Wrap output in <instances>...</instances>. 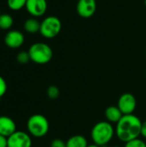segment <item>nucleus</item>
<instances>
[{"label":"nucleus","mask_w":146,"mask_h":147,"mask_svg":"<svg viewBox=\"0 0 146 147\" xmlns=\"http://www.w3.org/2000/svg\"><path fill=\"white\" fill-rule=\"evenodd\" d=\"M141 125V120L135 115H124L116 123L115 134L120 141L126 143L139 138L140 135Z\"/></svg>","instance_id":"f257e3e1"},{"label":"nucleus","mask_w":146,"mask_h":147,"mask_svg":"<svg viewBox=\"0 0 146 147\" xmlns=\"http://www.w3.org/2000/svg\"><path fill=\"white\" fill-rule=\"evenodd\" d=\"M90 134L94 144L101 147L106 146L115 134V128L107 121H99L94 125Z\"/></svg>","instance_id":"f03ea898"},{"label":"nucleus","mask_w":146,"mask_h":147,"mask_svg":"<svg viewBox=\"0 0 146 147\" xmlns=\"http://www.w3.org/2000/svg\"><path fill=\"white\" fill-rule=\"evenodd\" d=\"M30 59L39 65H44L51 61L52 58V50L51 47L44 42H36L30 46L28 49Z\"/></svg>","instance_id":"7ed1b4c3"},{"label":"nucleus","mask_w":146,"mask_h":147,"mask_svg":"<svg viewBox=\"0 0 146 147\" xmlns=\"http://www.w3.org/2000/svg\"><path fill=\"white\" fill-rule=\"evenodd\" d=\"M27 128L30 135L35 138H41L47 134L49 131V122L44 115L35 114L28 118Z\"/></svg>","instance_id":"20e7f679"},{"label":"nucleus","mask_w":146,"mask_h":147,"mask_svg":"<svg viewBox=\"0 0 146 147\" xmlns=\"http://www.w3.org/2000/svg\"><path fill=\"white\" fill-rule=\"evenodd\" d=\"M62 28V23L59 17L54 16H46L40 22V34L46 39H52L59 35Z\"/></svg>","instance_id":"39448f33"},{"label":"nucleus","mask_w":146,"mask_h":147,"mask_svg":"<svg viewBox=\"0 0 146 147\" xmlns=\"http://www.w3.org/2000/svg\"><path fill=\"white\" fill-rule=\"evenodd\" d=\"M117 106L123 115H132L136 109L137 100L133 94L124 93L120 96Z\"/></svg>","instance_id":"423d86ee"},{"label":"nucleus","mask_w":146,"mask_h":147,"mask_svg":"<svg viewBox=\"0 0 146 147\" xmlns=\"http://www.w3.org/2000/svg\"><path fill=\"white\" fill-rule=\"evenodd\" d=\"M32 140L30 134L22 131H15L8 137V147H31Z\"/></svg>","instance_id":"0eeeda50"},{"label":"nucleus","mask_w":146,"mask_h":147,"mask_svg":"<svg viewBox=\"0 0 146 147\" xmlns=\"http://www.w3.org/2000/svg\"><path fill=\"white\" fill-rule=\"evenodd\" d=\"M25 8L33 17H40L46 12L47 2L46 0H27Z\"/></svg>","instance_id":"6e6552de"},{"label":"nucleus","mask_w":146,"mask_h":147,"mask_svg":"<svg viewBox=\"0 0 146 147\" xmlns=\"http://www.w3.org/2000/svg\"><path fill=\"white\" fill-rule=\"evenodd\" d=\"M96 0H78L77 3V12L83 18L91 17L96 11Z\"/></svg>","instance_id":"1a4fd4ad"},{"label":"nucleus","mask_w":146,"mask_h":147,"mask_svg":"<svg viewBox=\"0 0 146 147\" xmlns=\"http://www.w3.org/2000/svg\"><path fill=\"white\" fill-rule=\"evenodd\" d=\"M24 34L18 30H9L4 36V43L9 48H18L24 43Z\"/></svg>","instance_id":"9d476101"},{"label":"nucleus","mask_w":146,"mask_h":147,"mask_svg":"<svg viewBox=\"0 0 146 147\" xmlns=\"http://www.w3.org/2000/svg\"><path fill=\"white\" fill-rule=\"evenodd\" d=\"M16 131V126L14 120L9 116H0V134L9 137Z\"/></svg>","instance_id":"9b49d317"},{"label":"nucleus","mask_w":146,"mask_h":147,"mask_svg":"<svg viewBox=\"0 0 146 147\" xmlns=\"http://www.w3.org/2000/svg\"><path fill=\"white\" fill-rule=\"evenodd\" d=\"M123 115L118 106H109L105 110V117L110 123H117Z\"/></svg>","instance_id":"f8f14e48"},{"label":"nucleus","mask_w":146,"mask_h":147,"mask_svg":"<svg viewBox=\"0 0 146 147\" xmlns=\"http://www.w3.org/2000/svg\"><path fill=\"white\" fill-rule=\"evenodd\" d=\"M88 145L87 139L80 134L73 135L66 141V147H87Z\"/></svg>","instance_id":"ddd939ff"},{"label":"nucleus","mask_w":146,"mask_h":147,"mask_svg":"<svg viewBox=\"0 0 146 147\" xmlns=\"http://www.w3.org/2000/svg\"><path fill=\"white\" fill-rule=\"evenodd\" d=\"M23 27L26 32L29 34H35L37 32H40V22L35 17H31L25 21Z\"/></svg>","instance_id":"4468645a"},{"label":"nucleus","mask_w":146,"mask_h":147,"mask_svg":"<svg viewBox=\"0 0 146 147\" xmlns=\"http://www.w3.org/2000/svg\"><path fill=\"white\" fill-rule=\"evenodd\" d=\"M14 23L13 17L9 14H1L0 15V29L8 30L9 29Z\"/></svg>","instance_id":"2eb2a0df"},{"label":"nucleus","mask_w":146,"mask_h":147,"mask_svg":"<svg viewBox=\"0 0 146 147\" xmlns=\"http://www.w3.org/2000/svg\"><path fill=\"white\" fill-rule=\"evenodd\" d=\"M27 0H7V5L11 10H20L26 6Z\"/></svg>","instance_id":"dca6fc26"},{"label":"nucleus","mask_w":146,"mask_h":147,"mask_svg":"<svg viewBox=\"0 0 146 147\" xmlns=\"http://www.w3.org/2000/svg\"><path fill=\"white\" fill-rule=\"evenodd\" d=\"M16 60L18 63H20L22 65L27 64L29 60H31L28 52H25V51L20 52L16 56Z\"/></svg>","instance_id":"f3484780"},{"label":"nucleus","mask_w":146,"mask_h":147,"mask_svg":"<svg viewBox=\"0 0 146 147\" xmlns=\"http://www.w3.org/2000/svg\"><path fill=\"white\" fill-rule=\"evenodd\" d=\"M46 94L50 99H56L59 96V90L58 87H56L54 85H51L47 88Z\"/></svg>","instance_id":"a211bd4d"},{"label":"nucleus","mask_w":146,"mask_h":147,"mask_svg":"<svg viewBox=\"0 0 146 147\" xmlns=\"http://www.w3.org/2000/svg\"><path fill=\"white\" fill-rule=\"evenodd\" d=\"M124 147H146V143L144 140L138 138L126 142Z\"/></svg>","instance_id":"6ab92c4d"},{"label":"nucleus","mask_w":146,"mask_h":147,"mask_svg":"<svg viewBox=\"0 0 146 147\" xmlns=\"http://www.w3.org/2000/svg\"><path fill=\"white\" fill-rule=\"evenodd\" d=\"M7 90V84L3 77L0 76V99L5 95Z\"/></svg>","instance_id":"aec40b11"},{"label":"nucleus","mask_w":146,"mask_h":147,"mask_svg":"<svg viewBox=\"0 0 146 147\" xmlns=\"http://www.w3.org/2000/svg\"><path fill=\"white\" fill-rule=\"evenodd\" d=\"M51 147H66V142L61 139H54L51 143Z\"/></svg>","instance_id":"412c9836"},{"label":"nucleus","mask_w":146,"mask_h":147,"mask_svg":"<svg viewBox=\"0 0 146 147\" xmlns=\"http://www.w3.org/2000/svg\"><path fill=\"white\" fill-rule=\"evenodd\" d=\"M0 147H8V138L0 134Z\"/></svg>","instance_id":"4be33fe9"},{"label":"nucleus","mask_w":146,"mask_h":147,"mask_svg":"<svg viewBox=\"0 0 146 147\" xmlns=\"http://www.w3.org/2000/svg\"><path fill=\"white\" fill-rule=\"evenodd\" d=\"M140 135L143 136L144 138L146 139V121L142 122V125H141V131H140Z\"/></svg>","instance_id":"5701e85b"},{"label":"nucleus","mask_w":146,"mask_h":147,"mask_svg":"<svg viewBox=\"0 0 146 147\" xmlns=\"http://www.w3.org/2000/svg\"><path fill=\"white\" fill-rule=\"evenodd\" d=\"M87 147H101V146H97V145H96V144H91V145H88V146Z\"/></svg>","instance_id":"b1692460"},{"label":"nucleus","mask_w":146,"mask_h":147,"mask_svg":"<svg viewBox=\"0 0 146 147\" xmlns=\"http://www.w3.org/2000/svg\"><path fill=\"white\" fill-rule=\"evenodd\" d=\"M111 147H120V146H111Z\"/></svg>","instance_id":"393cba45"},{"label":"nucleus","mask_w":146,"mask_h":147,"mask_svg":"<svg viewBox=\"0 0 146 147\" xmlns=\"http://www.w3.org/2000/svg\"><path fill=\"white\" fill-rule=\"evenodd\" d=\"M145 6H146V0H145Z\"/></svg>","instance_id":"a878e982"},{"label":"nucleus","mask_w":146,"mask_h":147,"mask_svg":"<svg viewBox=\"0 0 146 147\" xmlns=\"http://www.w3.org/2000/svg\"><path fill=\"white\" fill-rule=\"evenodd\" d=\"M0 15H1V9H0Z\"/></svg>","instance_id":"bb28decb"},{"label":"nucleus","mask_w":146,"mask_h":147,"mask_svg":"<svg viewBox=\"0 0 146 147\" xmlns=\"http://www.w3.org/2000/svg\"><path fill=\"white\" fill-rule=\"evenodd\" d=\"M0 101H1V99H0Z\"/></svg>","instance_id":"cd10ccee"}]
</instances>
